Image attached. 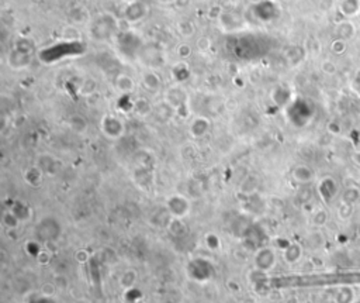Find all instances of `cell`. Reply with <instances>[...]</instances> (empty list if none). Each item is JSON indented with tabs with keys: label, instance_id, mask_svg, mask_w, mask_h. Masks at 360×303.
<instances>
[{
	"label": "cell",
	"instance_id": "4",
	"mask_svg": "<svg viewBox=\"0 0 360 303\" xmlns=\"http://www.w3.org/2000/svg\"><path fill=\"white\" fill-rule=\"evenodd\" d=\"M339 192L338 182L332 177H325L318 183V193L325 203H331Z\"/></svg>",
	"mask_w": 360,
	"mask_h": 303
},
{
	"label": "cell",
	"instance_id": "20",
	"mask_svg": "<svg viewBox=\"0 0 360 303\" xmlns=\"http://www.w3.org/2000/svg\"><path fill=\"white\" fill-rule=\"evenodd\" d=\"M176 30H177V33H179L180 37H183V39H190V37H193L194 33H196V28H194L193 22H190V20H186V18L177 22V24H176Z\"/></svg>",
	"mask_w": 360,
	"mask_h": 303
},
{
	"label": "cell",
	"instance_id": "15",
	"mask_svg": "<svg viewBox=\"0 0 360 303\" xmlns=\"http://www.w3.org/2000/svg\"><path fill=\"white\" fill-rule=\"evenodd\" d=\"M115 88L118 89L121 93H132L135 89V81L127 73H120L115 78Z\"/></svg>",
	"mask_w": 360,
	"mask_h": 303
},
{
	"label": "cell",
	"instance_id": "3",
	"mask_svg": "<svg viewBox=\"0 0 360 303\" xmlns=\"http://www.w3.org/2000/svg\"><path fill=\"white\" fill-rule=\"evenodd\" d=\"M59 233V224L56 223V220L49 219V217L41 220V223L37 226V234L43 241H54V240L58 238Z\"/></svg>",
	"mask_w": 360,
	"mask_h": 303
},
{
	"label": "cell",
	"instance_id": "19",
	"mask_svg": "<svg viewBox=\"0 0 360 303\" xmlns=\"http://www.w3.org/2000/svg\"><path fill=\"white\" fill-rule=\"evenodd\" d=\"M132 107H134L135 115H138L139 117L149 116V115L153 111L152 105H151V103H149V100H147L145 98H138V99H135Z\"/></svg>",
	"mask_w": 360,
	"mask_h": 303
},
{
	"label": "cell",
	"instance_id": "32",
	"mask_svg": "<svg viewBox=\"0 0 360 303\" xmlns=\"http://www.w3.org/2000/svg\"><path fill=\"white\" fill-rule=\"evenodd\" d=\"M352 160H353V162H355L356 165L360 166V151L353 153V155H352Z\"/></svg>",
	"mask_w": 360,
	"mask_h": 303
},
{
	"label": "cell",
	"instance_id": "13",
	"mask_svg": "<svg viewBox=\"0 0 360 303\" xmlns=\"http://www.w3.org/2000/svg\"><path fill=\"white\" fill-rule=\"evenodd\" d=\"M142 83H144V88L147 89V90H149V92H152V93L158 92L159 89H161V86H162V81H161L159 75H156V73L152 71L145 72V73L142 75Z\"/></svg>",
	"mask_w": 360,
	"mask_h": 303
},
{
	"label": "cell",
	"instance_id": "5",
	"mask_svg": "<svg viewBox=\"0 0 360 303\" xmlns=\"http://www.w3.org/2000/svg\"><path fill=\"white\" fill-rule=\"evenodd\" d=\"M148 14V6L141 2L135 0L132 3H127V9L124 11V18L130 23L141 22L142 18H145Z\"/></svg>",
	"mask_w": 360,
	"mask_h": 303
},
{
	"label": "cell",
	"instance_id": "16",
	"mask_svg": "<svg viewBox=\"0 0 360 303\" xmlns=\"http://www.w3.org/2000/svg\"><path fill=\"white\" fill-rule=\"evenodd\" d=\"M68 124L71 127V130L76 134H85L88 131L89 123L88 120L82 116V115H72L68 119Z\"/></svg>",
	"mask_w": 360,
	"mask_h": 303
},
{
	"label": "cell",
	"instance_id": "8",
	"mask_svg": "<svg viewBox=\"0 0 360 303\" xmlns=\"http://www.w3.org/2000/svg\"><path fill=\"white\" fill-rule=\"evenodd\" d=\"M218 23L219 27L223 28L225 33H234L235 30H238V28L241 27V24H242L239 17L236 16L234 11L228 10H224L221 13Z\"/></svg>",
	"mask_w": 360,
	"mask_h": 303
},
{
	"label": "cell",
	"instance_id": "27",
	"mask_svg": "<svg viewBox=\"0 0 360 303\" xmlns=\"http://www.w3.org/2000/svg\"><path fill=\"white\" fill-rule=\"evenodd\" d=\"M176 54L180 56V58H189L191 55V47L189 44H180L177 45V50H176Z\"/></svg>",
	"mask_w": 360,
	"mask_h": 303
},
{
	"label": "cell",
	"instance_id": "6",
	"mask_svg": "<svg viewBox=\"0 0 360 303\" xmlns=\"http://www.w3.org/2000/svg\"><path fill=\"white\" fill-rule=\"evenodd\" d=\"M31 52H27V51L20 50V48H14V50L10 51L9 54V65L13 69L16 71H22L24 68H27L30 64H31Z\"/></svg>",
	"mask_w": 360,
	"mask_h": 303
},
{
	"label": "cell",
	"instance_id": "30",
	"mask_svg": "<svg viewBox=\"0 0 360 303\" xmlns=\"http://www.w3.org/2000/svg\"><path fill=\"white\" fill-rule=\"evenodd\" d=\"M335 69H336L335 65H333L332 62H329V61H325V62L322 64V71L325 72V73H329V75H331V73H335Z\"/></svg>",
	"mask_w": 360,
	"mask_h": 303
},
{
	"label": "cell",
	"instance_id": "34",
	"mask_svg": "<svg viewBox=\"0 0 360 303\" xmlns=\"http://www.w3.org/2000/svg\"><path fill=\"white\" fill-rule=\"evenodd\" d=\"M353 303H360V300H355V302H353Z\"/></svg>",
	"mask_w": 360,
	"mask_h": 303
},
{
	"label": "cell",
	"instance_id": "26",
	"mask_svg": "<svg viewBox=\"0 0 360 303\" xmlns=\"http://www.w3.org/2000/svg\"><path fill=\"white\" fill-rule=\"evenodd\" d=\"M328 221V212L324 209L316 210L315 213L312 215V223L314 226L316 227H322L325 223Z\"/></svg>",
	"mask_w": 360,
	"mask_h": 303
},
{
	"label": "cell",
	"instance_id": "33",
	"mask_svg": "<svg viewBox=\"0 0 360 303\" xmlns=\"http://www.w3.org/2000/svg\"><path fill=\"white\" fill-rule=\"evenodd\" d=\"M357 234H359V236H360V226H359V229H357Z\"/></svg>",
	"mask_w": 360,
	"mask_h": 303
},
{
	"label": "cell",
	"instance_id": "29",
	"mask_svg": "<svg viewBox=\"0 0 360 303\" xmlns=\"http://www.w3.org/2000/svg\"><path fill=\"white\" fill-rule=\"evenodd\" d=\"M197 47H198L200 51H207L211 47V40L206 37V35H203V37L197 40Z\"/></svg>",
	"mask_w": 360,
	"mask_h": 303
},
{
	"label": "cell",
	"instance_id": "17",
	"mask_svg": "<svg viewBox=\"0 0 360 303\" xmlns=\"http://www.w3.org/2000/svg\"><path fill=\"white\" fill-rule=\"evenodd\" d=\"M186 94L185 92L179 88H172L168 90L166 93V103H169L173 109H177L179 106H182L185 103Z\"/></svg>",
	"mask_w": 360,
	"mask_h": 303
},
{
	"label": "cell",
	"instance_id": "24",
	"mask_svg": "<svg viewBox=\"0 0 360 303\" xmlns=\"http://www.w3.org/2000/svg\"><path fill=\"white\" fill-rule=\"evenodd\" d=\"M2 220H3V224H5L7 229H17L18 227V224H20V219L17 217L14 213H13V210H10V212H6L5 215L2 216Z\"/></svg>",
	"mask_w": 360,
	"mask_h": 303
},
{
	"label": "cell",
	"instance_id": "1",
	"mask_svg": "<svg viewBox=\"0 0 360 303\" xmlns=\"http://www.w3.org/2000/svg\"><path fill=\"white\" fill-rule=\"evenodd\" d=\"M117 28H118V22L111 14L106 13L93 20L90 24V34L94 40L104 41V40L111 39Z\"/></svg>",
	"mask_w": 360,
	"mask_h": 303
},
{
	"label": "cell",
	"instance_id": "25",
	"mask_svg": "<svg viewBox=\"0 0 360 303\" xmlns=\"http://www.w3.org/2000/svg\"><path fill=\"white\" fill-rule=\"evenodd\" d=\"M173 110H175V109H173L169 103L164 102V103L159 106V107H156V117H158L159 120H162V121L168 120V119L172 117Z\"/></svg>",
	"mask_w": 360,
	"mask_h": 303
},
{
	"label": "cell",
	"instance_id": "18",
	"mask_svg": "<svg viewBox=\"0 0 360 303\" xmlns=\"http://www.w3.org/2000/svg\"><path fill=\"white\" fill-rule=\"evenodd\" d=\"M356 300L355 289L352 287H342L335 295V303H353Z\"/></svg>",
	"mask_w": 360,
	"mask_h": 303
},
{
	"label": "cell",
	"instance_id": "11",
	"mask_svg": "<svg viewBox=\"0 0 360 303\" xmlns=\"http://www.w3.org/2000/svg\"><path fill=\"white\" fill-rule=\"evenodd\" d=\"M303 257V247H301L298 242H291L287 247L284 248L283 258L287 264H295L298 262Z\"/></svg>",
	"mask_w": 360,
	"mask_h": 303
},
{
	"label": "cell",
	"instance_id": "22",
	"mask_svg": "<svg viewBox=\"0 0 360 303\" xmlns=\"http://www.w3.org/2000/svg\"><path fill=\"white\" fill-rule=\"evenodd\" d=\"M26 181L33 185V186H38L41 181H43V169L39 166H35V168H30L27 172H26Z\"/></svg>",
	"mask_w": 360,
	"mask_h": 303
},
{
	"label": "cell",
	"instance_id": "21",
	"mask_svg": "<svg viewBox=\"0 0 360 303\" xmlns=\"http://www.w3.org/2000/svg\"><path fill=\"white\" fill-rule=\"evenodd\" d=\"M360 200V189L357 186H348L342 193V202L348 204H355Z\"/></svg>",
	"mask_w": 360,
	"mask_h": 303
},
{
	"label": "cell",
	"instance_id": "9",
	"mask_svg": "<svg viewBox=\"0 0 360 303\" xmlns=\"http://www.w3.org/2000/svg\"><path fill=\"white\" fill-rule=\"evenodd\" d=\"M168 209L170 213H173L176 217H183L189 212V202L183 196H172L168 200Z\"/></svg>",
	"mask_w": 360,
	"mask_h": 303
},
{
	"label": "cell",
	"instance_id": "10",
	"mask_svg": "<svg viewBox=\"0 0 360 303\" xmlns=\"http://www.w3.org/2000/svg\"><path fill=\"white\" fill-rule=\"evenodd\" d=\"M208 130H210V121L206 117H196L194 120L191 121L190 127H189L191 137L194 138L204 137Z\"/></svg>",
	"mask_w": 360,
	"mask_h": 303
},
{
	"label": "cell",
	"instance_id": "14",
	"mask_svg": "<svg viewBox=\"0 0 360 303\" xmlns=\"http://www.w3.org/2000/svg\"><path fill=\"white\" fill-rule=\"evenodd\" d=\"M293 179L298 183H310L314 179V171L307 165H297L293 169Z\"/></svg>",
	"mask_w": 360,
	"mask_h": 303
},
{
	"label": "cell",
	"instance_id": "7",
	"mask_svg": "<svg viewBox=\"0 0 360 303\" xmlns=\"http://www.w3.org/2000/svg\"><path fill=\"white\" fill-rule=\"evenodd\" d=\"M255 264L259 270H272L276 264V254L270 248H262L255 255Z\"/></svg>",
	"mask_w": 360,
	"mask_h": 303
},
{
	"label": "cell",
	"instance_id": "28",
	"mask_svg": "<svg viewBox=\"0 0 360 303\" xmlns=\"http://www.w3.org/2000/svg\"><path fill=\"white\" fill-rule=\"evenodd\" d=\"M352 209H353V204L342 203L341 209H339V217L341 219H348L352 216Z\"/></svg>",
	"mask_w": 360,
	"mask_h": 303
},
{
	"label": "cell",
	"instance_id": "23",
	"mask_svg": "<svg viewBox=\"0 0 360 303\" xmlns=\"http://www.w3.org/2000/svg\"><path fill=\"white\" fill-rule=\"evenodd\" d=\"M96 88H97L96 81L92 79V78H88V79H85L82 82L81 88H79V92H81L83 96H92V94L96 92Z\"/></svg>",
	"mask_w": 360,
	"mask_h": 303
},
{
	"label": "cell",
	"instance_id": "31",
	"mask_svg": "<svg viewBox=\"0 0 360 303\" xmlns=\"http://www.w3.org/2000/svg\"><path fill=\"white\" fill-rule=\"evenodd\" d=\"M75 258H76V261H79V262H85V261H88L89 259V255L86 251H77L76 255H75Z\"/></svg>",
	"mask_w": 360,
	"mask_h": 303
},
{
	"label": "cell",
	"instance_id": "2",
	"mask_svg": "<svg viewBox=\"0 0 360 303\" xmlns=\"http://www.w3.org/2000/svg\"><path fill=\"white\" fill-rule=\"evenodd\" d=\"M100 128L104 132V136H107L111 140H117V138L123 137V134L126 131L124 123L114 116H104L102 123H100Z\"/></svg>",
	"mask_w": 360,
	"mask_h": 303
},
{
	"label": "cell",
	"instance_id": "12",
	"mask_svg": "<svg viewBox=\"0 0 360 303\" xmlns=\"http://www.w3.org/2000/svg\"><path fill=\"white\" fill-rule=\"evenodd\" d=\"M68 17L73 23V26H81V24H86L89 22V13L83 6L71 7L68 11Z\"/></svg>",
	"mask_w": 360,
	"mask_h": 303
}]
</instances>
